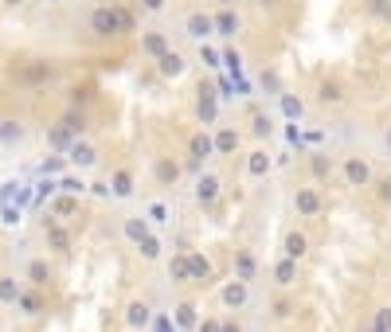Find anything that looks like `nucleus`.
Returning <instances> with one entry per match:
<instances>
[{
  "instance_id": "2",
  "label": "nucleus",
  "mask_w": 391,
  "mask_h": 332,
  "mask_svg": "<svg viewBox=\"0 0 391 332\" xmlns=\"http://www.w3.org/2000/svg\"><path fill=\"white\" fill-rule=\"evenodd\" d=\"M188 28H192V35H208V28H212V24H208L204 16H192V20H188Z\"/></svg>"
},
{
  "instance_id": "4",
  "label": "nucleus",
  "mask_w": 391,
  "mask_h": 332,
  "mask_svg": "<svg viewBox=\"0 0 391 332\" xmlns=\"http://www.w3.org/2000/svg\"><path fill=\"white\" fill-rule=\"evenodd\" d=\"M301 250H305V238L293 234V238H289V254H301Z\"/></svg>"
},
{
  "instance_id": "1",
  "label": "nucleus",
  "mask_w": 391,
  "mask_h": 332,
  "mask_svg": "<svg viewBox=\"0 0 391 332\" xmlns=\"http://www.w3.org/2000/svg\"><path fill=\"white\" fill-rule=\"evenodd\" d=\"M94 28L106 35V32H113V28H117V16H113V12H94Z\"/></svg>"
},
{
  "instance_id": "5",
  "label": "nucleus",
  "mask_w": 391,
  "mask_h": 332,
  "mask_svg": "<svg viewBox=\"0 0 391 332\" xmlns=\"http://www.w3.org/2000/svg\"><path fill=\"white\" fill-rule=\"evenodd\" d=\"M165 70H168V74H176V70H180V59H176V55H165Z\"/></svg>"
},
{
  "instance_id": "3",
  "label": "nucleus",
  "mask_w": 391,
  "mask_h": 332,
  "mask_svg": "<svg viewBox=\"0 0 391 332\" xmlns=\"http://www.w3.org/2000/svg\"><path fill=\"white\" fill-rule=\"evenodd\" d=\"M129 321H133V325H145V321H149V313H145L141 305H133V309H129Z\"/></svg>"
},
{
  "instance_id": "6",
  "label": "nucleus",
  "mask_w": 391,
  "mask_h": 332,
  "mask_svg": "<svg viewBox=\"0 0 391 332\" xmlns=\"http://www.w3.org/2000/svg\"><path fill=\"white\" fill-rule=\"evenodd\" d=\"M145 4H149V8H161V0H145Z\"/></svg>"
}]
</instances>
